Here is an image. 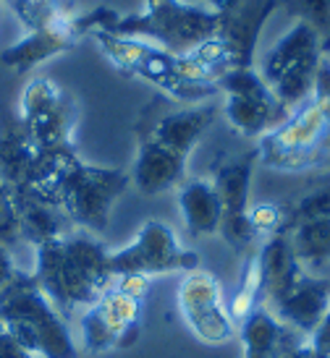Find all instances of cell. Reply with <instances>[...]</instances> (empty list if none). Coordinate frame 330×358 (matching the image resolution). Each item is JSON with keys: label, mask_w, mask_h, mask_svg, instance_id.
I'll return each mask as SVG.
<instances>
[{"label": "cell", "mask_w": 330, "mask_h": 358, "mask_svg": "<svg viewBox=\"0 0 330 358\" xmlns=\"http://www.w3.org/2000/svg\"><path fill=\"white\" fill-rule=\"evenodd\" d=\"M0 327L34 358H79L69 319L53 306L32 275H16L0 290Z\"/></svg>", "instance_id": "obj_1"}, {"label": "cell", "mask_w": 330, "mask_h": 358, "mask_svg": "<svg viewBox=\"0 0 330 358\" xmlns=\"http://www.w3.org/2000/svg\"><path fill=\"white\" fill-rule=\"evenodd\" d=\"M220 13L184 0H142V10L110 24L108 34L158 45L170 55H186L218 34Z\"/></svg>", "instance_id": "obj_2"}, {"label": "cell", "mask_w": 330, "mask_h": 358, "mask_svg": "<svg viewBox=\"0 0 330 358\" xmlns=\"http://www.w3.org/2000/svg\"><path fill=\"white\" fill-rule=\"evenodd\" d=\"M92 37L116 69H121L134 79H142L152 87H158L170 100L186 102V105H202L205 100L220 94L215 84H194V81L179 79L176 55H170L168 50H163L152 42L134 40V37H116L108 31H95Z\"/></svg>", "instance_id": "obj_3"}, {"label": "cell", "mask_w": 330, "mask_h": 358, "mask_svg": "<svg viewBox=\"0 0 330 358\" xmlns=\"http://www.w3.org/2000/svg\"><path fill=\"white\" fill-rule=\"evenodd\" d=\"M257 159L265 168L301 173L330 159V120L315 102H304L278 129L265 134L257 144Z\"/></svg>", "instance_id": "obj_4"}, {"label": "cell", "mask_w": 330, "mask_h": 358, "mask_svg": "<svg viewBox=\"0 0 330 358\" xmlns=\"http://www.w3.org/2000/svg\"><path fill=\"white\" fill-rule=\"evenodd\" d=\"M129 173L116 168H97L76 159L58 189V207L71 225L87 233H105L113 204L129 189Z\"/></svg>", "instance_id": "obj_5"}, {"label": "cell", "mask_w": 330, "mask_h": 358, "mask_svg": "<svg viewBox=\"0 0 330 358\" xmlns=\"http://www.w3.org/2000/svg\"><path fill=\"white\" fill-rule=\"evenodd\" d=\"M19 120L37 152H74L71 136L76 129V102L50 79L34 76L24 87Z\"/></svg>", "instance_id": "obj_6"}, {"label": "cell", "mask_w": 330, "mask_h": 358, "mask_svg": "<svg viewBox=\"0 0 330 358\" xmlns=\"http://www.w3.org/2000/svg\"><path fill=\"white\" fill-rule=\"evenodd\" d=\"M108 267L113 278L126 272H139L150 278L173 275V272L186 275L200 267V257L194 251L184 249L179 243V236L163 220H147L131 243L110 251Z\"/></svg>", "instance_id": "obj_7"}, {"label": "cell", "mask_w": 330, "mask_h": 358, "mask_svg": "<svg viewBox=\"0 0 330 358\" xmlns=\"http://www.w3.org/2000/svg\"><path fill=\"white\" fill-rule=\"evenodd\" d=\"M179 311L194 338L205 345H226L236 338V322L228 314L220 280L207 269H191L179 282L176 290Z\"/></svg>", "instance_id": "obj_8"}, {"label": "cell", "mask_w": 330, "mask_h": 358, "mask_svg": "<svg viewBox=\"0 0 330 358\" xmlns=\"http://www.w3.org/2000/svg\"><path fill=\"white\" fill-rule=\"evenodd\" d=\"M32 278L40 285L42 293L48 296V301L69 322L74 317H79V311L95 306L100 299L97 288L84 278V272L69 257L63 238L48 241V243L37 246Z\"/></svg>", "instance_id": "obj_9"}, {"label": "cell", "mask_w": 330, "mask_h": 358, "mask_svg": "<svg viewBox=\"0 0 330 358\" xmlns=\"http://www.w3.org/2000/svg\"><path fill=\"white\" fill-rule=\"evenodd\" d=\"M280 6V0H239L233 8L220 13L215 40L223 45L231 69H254V50L265 21Z\"/></svg>", "instance_id": "obj_10"}, {"label": "cell", "mask_w": 330, "mask_h": 358, "mask_svg": "<svg viewBox=\"0 0 330 358\" xmlns=\"http://www.w3.org/2000/svg\"><path fill=\"white\" fill-rule=\"evenodd\" d=\"M257 269H260L262 280V301L265 306L273 308L275 303L286 299L291 293V288L304 278L307 269L301 267L299 257L294 251L289 233H275L268 236V241L257 251Z\"/></svg>", "instance_id": "obj_11"}, {"label": "cell", "mask_w": 330, "mask_h": 358, "mask_svg": "<svg viewBox=\"0 0 330 358\" xmlns=\"http://www.w3.org/2000/svg\"><path fill=\"white\" fill-rule=\"evenodd\" d=\"M129 180L144 196H160L186 180V157L152 139H142Z\"/></svg>", "instance_id": "obj_12"}, {"label": "cell", "mask_w": 330, "mask_h": 358, "mask_svg": "<svg viewBox=\"0 0 330 358\" xmlns=\"http://www.w3.org/2000/svg\"><path fill=\"white\" fill-rule=\"evenodd\" d=\"M236 338L241 340L244 358H278L283 350L294 348V345L307 340L296 329L283 324L275 317V311L268 308L265 303L254 308L249 317L241 322Z\"/></svg>", "instance_id": "obj_13"}, {"label": "cell", "mask_w": 330, "mask_h": 358, "mask_svg": "<svg viewBox=\"0 0 330 358\" xmlns=\"http://www.w3.org/2000/svg\"><path fill=\"white\" fill-rule=\"evenodd\" d=\"M330 306V282L322 278H315L310 272H304V278L291 288L286 299L275 303L273 311L275 317L289 324L291 329H296L299 335L310 338L312 329L322 322V317L328 314Z\"/></svg>", "instance_id": "obj_14"}, {"label": "cell", "mask_w": 330, "mask_h": 358, "mask_svg": "<svg viewBox=\"0 0 330 358\" xmlns=\"http://www.w3.org/2000/svg\"><path fill=\"white\" fill-rule=\"evenodd\" d=\"M218 115L215 105H189V108L173 110L165 113L155 120L152 131L147 134V139L158 141L163 147H168L170 152H176L181 157L189 159L191 150L200 144L205 136V131L212 126V120Z\"/></svg>", "instance_id": "obj_15"}, {"label": "cell", "mask_w": 330, "mask_h": 358, "mask_svg": "<svg viewBox=\"0 0 330 358\" xmlns=\"http://www.w3.org/2000/svg\"><path fill=\"white\" fill-rule=\"evenodd\" d=\"M40 152L27 136L19 118L0 120V183L19 194L29 186Z\"/></svg>", "instance_id": "obj_16"}, {"label": "cell", "mask_w": 330, "mask_h": 358, "mask_svg": "<svg viewBox=\"0 0 330 358\" xmlns=\"http://www.w3.org/2000/svg\"><path fill=\"white\" fill-rule=\"evenodd\" d=\"M13 204H16V220H19V238L34 243V249L48 241L69 236L66 230L69 217L55 201L42 199L32 191H19L13 194Z\"/></svg>", "instance_id": "obj_17"}, {"label": "cell", "mask_w": 330, "mask_h": 358, "mask_svg": "<svg viewBox=\"0 0 330 358\" xmlns=\"http://www.w3.org/2000/svg\"><path fill=\"white\" fill-rule=\"evenodd\" d=\"M322 55V42L320 34L312 29L307 21H296L275 45H273L265 60H262V79L268 87H273L275 81L301 60Z\"/></svg>", "instance_id": "obj_18"}, {"label": "cell", "mask_w": 330, "mask_h": 358, "mask_svg": "<svg viewBox=\"0 0 330 358\" xmlns=\"http://www.w3.org/2000/svg\"><path fill=\"white\" fill-rule=\"evenodd\" d=\"M179 212L184 217V225L189 236H218L220 220H223V207L212 180L191 178L179 186Z\"/></svg>", "instance_id": "obj_19"}, {"label": "cell", "mask_w": 330, "mask_h": 358, "mask_svg": "<svg viewBox=\"0 0 330 358\" xmlns=\"http://www.w3.org/2000/svg\"><path fill=\"white\" fill-rule=\"evenodd\" d=\"M223 115L231 123V129H236L239 134L252 136V139H262L265 134L278 129L291 113L275 97L257 100V97L223 94Z\"/></svg>", "instance_id": "obj_20"}, {"label": "cell", "mask_w": 330, "mask_h": 358, "mask_svg": "<svg viewBox=\"0 0 330 358\" xmlns=\"http://www.w3.org/2000/svg\"><path fill=\"white\" fill-rule=\"evenodd\" d=\"M254 162H257V150L244 155L239 159H231L220 165L212 189L218 194L223 217H244L249 212V194H252V176H254Z\"/></svg>", "instance_id": "obj_21"}, {"label": "cell", "mask_w": 330, "mask_h": 358, "mask_svg": "<svg viewBox=\"0 0 330 358\" xmlns=\"http://www.w3.org/2000/svg\"><path fill=\"white\" fill-rule=\"evenodd\" d=\"M74 45H76V40L63 37L58 31H48V29L27 31L19 42H13L11 48H6V50L0 52V63L6 69L16 71V73H27V71L42 66L45 60L71 50Z\"/></svg>", "instance_id": "obj_22"}, {"label": "cell", "mask_w": 330, "mask_h": 358, "mask_svg": "<svg viewBox=\"0 0 330 358\" xmlns=\"http://www.w3.org/2000/svg\"><path fill=\"white\" fill-rule=\"evenodd\" d=\"M95 306L100 308V314L105 317L116 338H118V350L131 348L134 343H139L142 338V303L118 293L116 288H108L102 293Z\"/></svg>", "instance_id": "obj_23"}, {"label": "cell", "mask_w": 330, "mask_h": 358, "mask_svg": "<svg viewBox=\"0 0 330 358\" xmlns=\"http://www.w3.org/2000/svg\"><path fill=\"white\" fill-rule=\"evenodd\" d=\"M289 238L304 269L322 267L330 262V217L301 222L289 230Z\"/></svg>", "instance_id": "obj_24"}, {"label": "cell", "mask_w": 330, "mask_h": 358, "mask_svg": "<svg viewBox=\"0 0 330 358\" xmlns=\"http://www.w3.org/2000/svg\"><path fill=\"white\" fill-rule=\"evenodd\" d=\"M76 329H79V350H87L92 356H102L110 350H118V338L110 327L97 306H90L79 311L76 317Z\"/></svg>", "instance_id": "obj_25"}, {"label": "cell", "mask_w": 330, "mask_h": 358, "mask_svg": "<svg viewBox=\"0 0 330 358\" xmlns=\"http://www.w3.org/2000/svg\"><path fill=\"white\" fill-rule=\"evenodd\" d=\"M330 217V178L317 180L310 191H304L291 207H286V233L301 222Z\"/></svg>", "instance_id": "obj_26"}, {"label": "cell", "mask_w": 330, "mask_h": 358, "mask_svg": "<svg viewBox=\"0 0 330 358\" xmlns=\"http://www.w3.org/2000/svg\"><path fill=\"white\" fill-rule=\"evenodd\" d=\"M226 303H228V314H231V319L236 322V327H239L244 319L249 317L254 308L265 303V301H262L260 269H257V262H254V257L247 262V267H244V275H241V285L236 288L233 299L226 301Z\"/></svg>", "instance_id": "obj_27"}, {"label": "cell", "mask_w": 330, "mask_h": 358, "mask_svg": "<svg viewBox=\"0 0 330 358\" xmlns=\"http://www.w3.org/2000/svg\"><path fill=\"white\" fill-rule=\"evenodd\" d=\"M280 6L294 13L296 21H307L320 34L322 55L330 52V0H280Z\"/></svg>", "instance_id": "obj_28"}, {"label": "cell", "mask_w": 330, "mask_h": 358, "mask_svg": "<svg viewBox=\"0 0 330 358\" xmlns=\"http://www.w3.org/2000/svg\"><path fill=\"white\" fill-rule=\"evenodd\" d=\"M220 94H233V97H257L268 100L273 97V90L265 84L260 71L254 69H228L218 79Z\"/></svg>", "instance_id": "obj_29"}, {"label": "cell", "mask_w": 330, "mask_h": 358, "mask_svg": "<svg viewBox=\"0 0 330 358\" xmlns=\"http://www.w3.org/2000/svg\"><path fill=\"white\" fill-rule=\"evenodd\" d=\"M252 228L257 236H275V233H286V207L273 204V201H260V204H249Z\"/></svg>", "instance_id": "obj_30"}, {"label": "cell", "mask_w": 330, "mask_h": 358, "mask_svg": "<svg viewBox=\"0 0 330 358\" xmlns=\"http://www.w3.org/2000/svg\"><path fill=\"white\" fill-rule=\"evenodd\" d=\"M16 238H19V220H16L13 194L0 183V243L11 249Z\"/></svg>", "instance_id": "obj_31"}, {"label": "cell", "mask_w": 330, "mask_h": 358, "mask_svg": "<svg viewBox=\"0 0 330 358\" xmlns=\"http://www.w3.org/2000/svg\"><path fill=\"white\" fill-rule=\"evenodd\" d=\"M113 288L129 296L134 301H144L152 293V278L150 275H139V272H126V275H116L113 278Z\"/></svg>", "instance_id": "obj_32"}, {"label": "cell", "mask_w": 330, "mask_h": 358, "mask_svg": "<svg viewBox=\"0 0 330 358\" xmlns=\"http://www.w3.org/2000/svg\"><path fill=\"white\" fill-rule=\"evenodd\" d=\"M315 358H330V311L322 317V322L312 329V335L307 338Z\"/></svg>", "instance_id": "obj_33"}, {"label": "cell", "mask_w": 330, "mask_h": 358, "mask_svg": "<svg viewBox=\"0 0 330 358\" xmlns=\"http://www.w3.org/2000/svg\"><path fill=\"white\" fill-rule=\"evenodd\" d=\"M16 275H19V269H16L13 254H11L8 246H3V243H0V290L6 288Z\"/></svg>", "instance_id": "obj_34"}, {"label": "cell", "mask_w": 330, "mask_h": 358, "mask_svg": "<svg viewBox=\"0 0 330 358\" xmlns=\"http://www.w3.org/2000/svg\"><path fill=\"white\" fill-rule=\"evenodd\" d=\"M0 358H34V356H32L29 350L21 348L19 343L0 327Z\"/></svg>", "instance_id": "obj_35"}, {"label": "cell", "mask_w": 330, "mask_h": 358, "mask_svg": "<svg viewBox=\"0 0 330 358\" xmlns=\"http://www.w3.org/2000/svg\"><path fill=\"white\" fill-rule=\"evenodd\" d=\"M278 358H315V353H312L310 343L304 340V343H299V345H294V348L283 350Z\"/></svg>", "instance_id": "obj_36"}, {"label": "cell", "mask_w": 330, "mask_h": 358, "mask_svg": "<svg viewBox=\"0 0 330 358\" xmlns=\"http://www.w3.org/2000/svg\"><path fill=\"white\" fill-rule=\"evenodd\" d=\"M207 3V8H212L215 13H226L228 8H233L239 0H205Z\"/></svg>", "instance_id": "obj_37"}, {"label": "cell", "mask_w": 330, "mask_h": 358, "mask_svg": "<svg viewBox=\"0 0 330 358\" xmlns=\"http://www.w3.org/2000/svg\"><path fill=\"white\" fill-rule=\"evenodd\" d=\"M0 10H3V0H0Z\"/></svg>", "instance_id": "obj_38"}, {"label": "cell", "mask_w": 330, "mask_h": 358, "mask_svg": "<svg viewBox=\"0 0 330 358\" xmlns=\"http://www.w3.org/2000/svg\"><path fill=\"white\" fill-rule=\"evenodd\" d=\"M328 311H330V306H328Z\"/></svg>", "instance_id": "obj_39"}]
</instances>
